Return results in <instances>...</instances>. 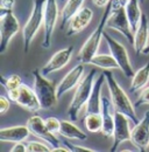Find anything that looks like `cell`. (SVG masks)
<instances>
[{
	"label": "cell",
	"mask_w": 149,
	"mask_h": 152,
	"mask_svg": "<svg viewBox=\"0 0 149 152\" xmlns=\"http://www.w3.org/2000/svg\"><path fill=\"white\" fill-rule=\"evenodd\" d=\"M104 74L106 77V83H107L108 91L111 95V101L115 110L125 114L134 124H137L140 121L135 114V107L132 104V102L128 98L127 94L125 93V90L119 86V83L116 82L112 72L106 70V72H104Z\"/></svg>",
	"instance_id": "1"
},
{
	"label": "cell",
	"mask_w": 149,
	"mask_h": 152,
	"mask_svg": "<svg viewBox=\"0 0 149 152\" xmlns=\"http://www.w3.org/2000/svg\"><path fill=\"white\" fill-rule=\"evenodd\" d=\"M112 11V4L110 1V4L105 7L104 10V13H103V17L99 21L97 28L91 33V35L88 38V40L85 41V43L82 46L79 53H78V60L80 63H90L92 57L94 55H97V50L99 48V45H100V41L101 39L104 38V28L106 26V22L107 19L111 14Z\"/></svg>",
	"instance_id": "2"
},
{
	"label": "cell",
	"mask_w": 149,
	"mask_h": 152,
	"mask_svg": "<svg viewBox=\"0 0 149 152\" xmlns=\"http://www.w3.org/2000/svg\"><path fill=\"white\" fill-rule=\"evenodd\" d=\"M95 75H97V72L93 69L83 80H80V82L78 83L76 91H74V95L72 97V101H71L69 109H68V115H69L71 121L76 122L82 108L85 104H88L89 98H90L91 93H92L93 84L95 81L94 80Z\"/></svg>",
	"instance_id": "3"
},
{
	"label": "cell",
	"mask_w": 149,
	"mask_h": 152,
	"mask_svg": "<svg viewBox=\"0 0 149 152\" xmlns=\"http://www.w3.org/2000/svg\"><path fill=\"white\" fill-rule=\"evenodd\" d=\"M32 74L34 77V90L40 99L42 109L48 110L54 108L58 99L55 83L44 77V75L37 69H34Z\"/></svg>",
	"instance_id": "4"
},
{
	"label": "cell",
	"mask_w": 149,
	"mask_h": 152,
	"mask_svg": "<svg viewBox=\"0 0 149 152\" xmlns=\"http://www.w3.org/2000/svg\"><path fill=\"white\" fill-rule=\"evenodd\" d=\"M46 1L47 0H34V6H33V10H32L30 17L27 20V22H26V25L22 29L25 53H28V49H29V46H30L32 41L34 40L40 27L43 25Z\"/></svg>",
	"instance_id": "5"
},
{
	"label": "cell",
	"mask_w": 149,
	"mask_h": 152,
	"mask_svg": "<svg viewBox=\"0 0 149 152\" xmlns=\"http://www.w3.org/2000/svg\"><path fill=\"white\" fill-rule=\"evenodd\" d=\"M112 11L107 19L106 26L121 33L129 43H134V33L130 28L129 20L126 14V8L118 0H111Z\"/></svg>",
	"instance_id": "6"
},
{
	"label": "cell",
	"mask_w": 149,
	"mask_h": 152,
	"mask_svg": "<svg viewBox=\"0 0 149 152\" xmlns=\"http://www.w3.org/2000/svg\"><path fill=\"white\" fill-rule=\"evenodd\" d=\"M1 21H0V31H1V41H0V54H4L13 37L20 31V25L18 19L13 14L12 10L1 8Z\"/></svg>",
	"instance_id": "7"
},
{
	"label": "cell",
	"mask_w": 149,
	"mask_h": 152,
	"mask_svg": "<svg viewBox=\"0 0 149 152\" xmlns=\"http://www.w3.org/2000/svg\"><path fill=\"white\" fill-rule=\"evenodd\" d=\"M104 39L108 46V49L111 52V55L118 62L120 70L125 74L126 77H133L135 72L133 70V67L130 64V60L128 56V53L125 48L124 45H121L119 41H116L114 38H112L110 34H107L106 32H104Z\"/></svg>",
	"instance_id": "8"
},
{
	"label": "cell",
	"mask_w": 149,
	"mask_h": 152,
	"mask_svg": "<svg viewBox=\"0 0 149 152\" xmlns=\"http://www.w3.org/2000/svg\"><path fill=\"white\" fill-rule=\"evenodd\" d=\"M57 19H58L57 1L47 0L46 6H44V15H43V27H44V37L42 41L43 48H49L51 45V38L55 31Z\"/></svg>",
	"instance_id": "9"
},
{
	"label": "cell",
	"mask_w": 149,
	"mask_h": 152,
	"mask_svg": "<svg viewBox=\"0 0 149 152\" xmlns=\"http://www.w3.org/2000/svg\"><path fill=\"white\" fill-rule=\"evenodd\" d=\"M27 126H28L32 134H34L37 138H41L42 140L47 142L51 148L59 146V140L56 138L55 133L49 131V129L47 128L46 122L42 117H40L37 115L32 116L27 122Z\"/></svg>",
	"instance_id": "10"
},
{
	"label": "cell",
	"mask_w": 149,
	"mask_h": 152,
	"mask_svg": "<svg viewBox=\"0 0 149 152\" xmlns=\"http://www.w3.org/2000/svg\"><path fill=\"white\" fill-rule=\"evenodd\" d=\"M129 121L130 119L125 114L115 110V124L113 132V145L110 150L111 152L116 151L119 145L130 140L132 131L129 129Z\"/></svg>",
	"instance_id": "11"
},
{
	"label": "cell",
	"mask_w": 149,
	"mask_h": 152,
	"mask_svg": "<svg viewBox=\"0 0 149 152\" xmlns=\"http://www.w3.org/2000/svg\"><path fill=\"white\" fill-rule=\"evenodd\" d=\"M130 142L140 151H145L149 146V110L132 130Z\"/></svg>",
	"instance_id": "12"
},
{
	"label": "cell",
	"mask_w": 149,
	"mask_h": 152,
	"mask_svg": "<svg viewBox=\"0 0 149 152\" xmlns=\"http://www.w3.org/2000/svg\"><path fill=\"white\" fill-rule=\"evenodd\" d=\"M72 52H74V46H69V47H65V48L56 52L51 56V58L47 62V64L42 68L41 73L46 76L61 70L69 63L70 58L72 56Z\"/></svg>",
	"instance_id": "13"
},
{
	"label": "cell",
	"mask_w": 149,
	"mask_h": 152,
	"mask_svg": "<svg viewBox=\"0 0 149 152\" xmlns=\"http://www.w3.org/2000/svg\"><path fill=\"white\" fill-rule=\"evenodd\" d=\"M100 114L103 118V129L100 132L105 137H113L114 124H115V108L111 99L106 96H101Z\"/></svg>",
	"instance_id": "14"
},
{
	"label": "cell",
	"mask_w": 149,
	"mask_h": 152,
	"mask_svg": "<svg viewBox=\"0 0 149 152\" xmlns=\"http://www.w3.org/2000/svg\"><path fill=\"white\" fill-rule=\"evenodd\" d=\"M93 12L89 7H82L74 17L70 19L67 28V37H72L74 34L82 32L91 22Z\"/></svg>",
	"instance_id": "15"
},
{
	"label": "cell",
	"mask_w": 149,
	"mask_h": 152,
	"mask_svg": "<svg viewBox=\"0 0 149 152\" xmlns=\"http://www.w3.org/2000/svg\"><path fill=\"white\" fill-rule=\"evenodd\" d=\"M83 73H84V66H83V63H79V64L74 66V68L62 78V81L59 82V84L57 86V89H56L58 99L65 93H68L76 86H78V83L82 80Z\"/></svg>",
	"instance_id": "16"
},
{
	"label": "cell",
	"mask_w": 149,
	"mask_h": 152,
	"mask_svg": "<svg viewBox=\"0 0 149 152\" xmlns=\"http://www.w3.org/2000/svg\"><path fill=\"white\" fill-rule=\"evenodd\" d=\"M15 103L30 113H36L40 109H42L35 90L23 83L20 86V94Z\"/></svg>",
	"instance_id": "17"
},
{
	"label": "cell",
	"mask_w": 149,
	"mask_h": 152,
	"mask_svg": "<svg viewBox=\"0 0 149 152\" xmlns=\"http://www.w3.org/2000/svg\"><path fill=\"white\" fill-rule=\"evenodd\" d=\"M105 81H106L105 74H100L99 77L94 81L92 93H91L89 102L86 104L85 114H99L100 113V109H101V87H103Z\"/></svg>",
	"instance_id": "18"
},
{
	"label": "cell",
	"mask_w": 149,
	"mask_h": 152,
	"mask_svg": "<svg viewBox=\"0 0 149 152\" xmlns=\"http://www.w3.org/2000/svg\"><path fill=\"white\" fill-rule=\"evenodd\" d=\"M148 38H149V21L146 14H142V19L140 22L139 28L134 33V49L135 53L139 55L143 53L145 48L148 45Z\"/></svg>",
	"instance_id": "19"
},
{
	"label": "cell",
	"mask_w": 149,
	"mask_h": 152,
	"mask_svg": "<svg viewBox=\"0 0 149 152\" xmlns=\"http://www.w3.org/2000/svg\"><path fill=\"white\" fill-rule=\"evenodd\" d=\"M29 129L27 125H17L11 128H4L0 130V140L1 142H11L19 143L28 138Z\"/></svg>",
	"instance_id": "20"
},
{
	"label": "cell",
	"mask_w": 149,
	"mask_h": 152,
	"mask_svg": "<svg viewBox=\"0 0 149 152\" xmlns=\"http://www.w3.org/2000/svg\"><path fill=\"white\" fill-rule=\"evenodd\" d=\"M149 81V62H147L142 68L135 72L134 76L132 77V82L129 86L130 93H136L146 88Z\"/></svg>",
	"instance_id": "21"
},
{
	"label": "cell",
	"mask_w": 149,
	"mask_h": 152,
	"mask_svg": "<svg viewBox=\"0 0 149 152\" xmlns=\"http://www.w3.org/2000/svg\"><path fill=\"white\" fill-rule=\"evenodd\" d=\"M139 4H140V0H129L128 4L125 6L126 14H127V18L129 20L130 28H132L133 33H135L136 29L139 28L141 19H142V14H143L141 12Z\"/></svg>",
	"instance_id": "22"
},
{
	"label": "cell",
	"mask_w": 149,
	"mask_h": 152,
	"mask_svg": "<svg viewBox=\"0 0 149 152\" xmlns=\"http://www.w3.org/2000/svg\"><path fill=\"white\" fill-rule=\"evenodd\" d=\"M59 134L67 139L70 140H85L88 138L86 133H84L77 125H74L72 122L69 121H61V129H59Z\"/></svg>",
	"instance_id": "23"
},
{
	"label": "cell",
	"mask_w": 149,
	"mask_h": 152,
	"mask_svg": "<svg viewBox=\"0 0 149 152\" xmlns=\"http://www.w3.org/2000/svg\"><path fill=\"white\" fill-rule=\"evenodd\" d=\"M84 1H85V0H68V1H67L65 6L63 7L62 13H61V17H62L61 29H62V31L65 28V26H68L70 19L82 8Z\"/></svg>",
	"instance_id": "24"
},
{
	"label": "cell",
	"mask_w": 149,
	"mask_h": 152,
	"mask_svg": "<svg viewBox=\"0 0 149 152\" xmlns=\"http://www.w3.org/2000/svg\"><path fill=\"white\" fill-rule=\"evenodd\" d=\"M91 64H94L99 68L106 69V70H112V69H120L116 60L112 56L111 54H97L92 57Z\"/></svg>",
	"instance_id": "25"
},
{
	"label": "cell",
	"mask_w": 149,
	"mask_h": 152,
	"mask_svg": "<svg viewBox=\"0 0 149 152\" xmlns=\"http://www.w3.org/2000/svg\"><path fill=\"white\" fill-rule=\"evenodd\" d=\"M85 128L92 133L99 132L103 129L101 114H85Z\"/></svg>",
	"instance_id": "26"
},
{
	"label": "cell",
	"mask_w": 149,
	"mask_h": 152,
	"mask_svg": "<svg viewBox=\"0 0 149 152\" xmlns=\"http://www.w3.org/2000/svg\"><path fill=\"white\" fill-rule=\"evenodd\" d=\"M1 84L6 88V90H12V89H18L20 88V86L22 84V80L21 77L17 74L5 77L2 75L1 76Z\"/></svg>",
	"instance_id": "27"
},
{
	"label": "cell",
	"mask_w": 149,
	"mask_h": 152,
	"mask_svg": "<svg viewBox=\"0 0 149 152\" xmlns=\"http://www.w3.org/2000/svg\"><path fill=\"white\" fill-rule=\"evenodd\" d=\"M27 152H50L51 146L47 143H40V142H28L27 144Z\"/></svg>",
	"instance_id": "28"
},
{
	"label": "cell",
	"mask_w": 149,
	"mask_h": 152,
	"mask_svg": "<svg viewBox=\"0 0 149 152\" xmlns=\"http://www.w3.org/2000/svg\"><path fill=\"white\" fill-rule=\"evenodd\" d=\"M47 128L49 129V131L53 133H58L61 129V121L56 117H48L47 119H44Z\"/></svg>",
	"instance_id": "29"
},
{
	"label": "cell",
	"mask_w": 149,
	"mask_h": 152,
	"mask_svg": "<svg viewBox=\"0 0 149 152\" xmlns=\"http://www.w3.org/2000/svg\"><path fill=\"white\" fill-rule=\"evenodd\" d=\"M147 104H149V87L142 89V93H141L140 97L137 98V101L135 102L134 107L139 108L141 105H147Z\"/></svg>",
	"instance_id": "30"
},
{
	"label": "cell",
	"mask_w": 149,
	"mask_h": 152,
	"mask_svg": "<svg viewBox=\"0 0 149 152\" xmlns=\"http://www.w3.org/2000/svg\"><path fill=\"white\" fill-rule=\"evenodd\" d=\"M64 146L69 148V150L71 152H97V150L84 148V146H79V145H74V144H71L69 142H64Z\"/></svg>",
	"instance_id": "31"
},
{
	"label": "cell",
	"mask_w": 149,
	"mask_h": 152,
	"mask_svg": "<svg viewBox=\"0 0 149 152\" xmlns=\"http://www.w3.org/2000/svg\"><path fill=\"white\" fill-rule=\"evenodd\" d=\"M9 98L5 97V96H0V114L4 115L8 109H9Z\"/></svg>",
	"instance_id": "32"
},
{
	"label": "cell",
	"mask_w": 149,
	"mask_h": 152,
	"mask_svg": "<svg viewBox=\"0 0 149 152\" xmlns=\"http://www.w3.org/2000/svg\"><path fill=\"white\" fill-rule=\"evenodd\" d=\"M0 5H1V8L4 10H13L15 5V0H1Z\"/></svg>",
	"instance_id": "33"
},
{
	"label": "cell",
	"mask_w": 149,
	"mask_h": 152,
	"mask_svg": "<svg viewBox=\"0 0 149 152\" xmlns=\"http://www.w3.org/2000/svg\"><path fill=\"white\" fill-rule=\"evenodd\" d=\"M12 152H26L27 151V145L22 144V142H19V143H15V145L11 149Z\"/></svg>",
	"instance_id": "34"
},
{
	"label": "cell",
	"mask_w": 149,
	"mask_h": 152,
	"mask_svg": "<svg viewBox=\"0 0 149 152\" xmlns=\"http://www.w3.org/2000/svg\"><path fill=\"white\" fill-rule=\"evenodd\" d=\"M7 93H8V98L11 101L17 102L19 94H20V88H18V89H12V90H7Z\"/></svg>",
	"instance_id": "35"
},
{
	"label": "cell",
	"mask_w": 149,
	"mask_h": 152,
	"mask_svg": "<svg viewBox=\"0 0 149 152\" xmlns=\"http://www.w3.org/2000/svg\"><path fill=\"white\" fill-rule=\"evenodd\" d=\"M111 0H92V2L97 6V7H100V8H105L108 4H110Z\"/></svg>",
	"instance_id": "36"
},
{
	"label": "cell",
	"mask_w": 149,
	"mask_h": 152,
	"mask_svg": "<svg viewBox=\"0 0 149 152\" xmlns=\"http://www.w3.org/2000/svg\"><path fill=\"white\" fill-rule=\"evenodd\" d=\"M69 148H61V146H58V148H53L51 149V152H69Z\"/></svg>",
	"instance_id": "37"
},
{
	"label": "cell",
	"mask_w": 149,
	"mask_h": 152,
	"mask_svg": "<svg viewBox=\"0 0 149 152\" xmlns=\"http://www.w3.org/2000/svg\"><path fill=\"white\" fill-rule=\"evenodd\" d=\"M118 1H119V2H120L122 6H126V5L128 4V1H129V0H118Z\"/></svg>",
	"instance_id": "38"
},
{
	"label": "cell",
	"mask_w": 149,
	"mask_h": 152,
	"mask_svg": "<svg viewBox=\"0 0 149 152\" xmlns=\"http://www.w3.org/2000/svg\"><path fill=\"white\" fill-rule=\"evenodd\" d=\"M142 54H146V55H147V54H149V43L147 45V47L145 48V50H143V53H142Z\"/></svg>",
	"instance_id": "39"
},
{
	"label": "cell",
	"mask_w": 149,
	"mask_h": 152,
	"mask_svg": "<svg viewBox=\"0 0 149 152\" xmlns=\"http://www.w3.org/2000/svg\"><path fill=\"white\" fill-rule=\"evenodd\" d=\"M142 2H145V0H140V4H142Z\"/></svg>",
	"instance_id": "40"
},
{
	"label": "cell",
	"mask_w": 149,
	"mask_h": 152,
	"mask_svg": "<svg viewBox=\"0 0 149 152\" xmlns=\"http://www.w3.org/2000/svg\"><path fill=\"white\" fill-rule=\"evenodd\" d=\"M63 1H64V0H63Z\"/></svg>",
	"instance_id": "41"
}]
</instances>
